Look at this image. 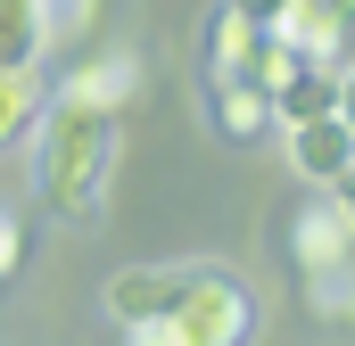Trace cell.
Returning <instances> with one entry per match:
<instances>
[{
	"label": "cell",
	"instance_id": "6da1fadb",
	"mask_svg": "<svg viewBox=\"0 0 355 346\" xmlns=\"http://www.w3.org/2000/svg\"><path fill=\"white\" fill-rule=\"evenodd\" d=\"M107 165H116V124L50 99L42 124H33V190H42V206L58 223H91L99 190H107Z\"/></svg>",
	"mask_w": 355,
	"mask_h": 346
},
{
	"label": "cell",
	"instance_id": "7a4b0ae2",
	"mask_svg": "<svg viewBox=\"0 0 355 346\" xmlns=\"http://www.w3.org/2000/svg\"><path fill=\"white\" fill-rule=\"evenodd\" d=\"M124 338L132 346H240V338H257V297H248L232 272L190 264L174 313H166V322H141V330H124Z\"/></svg>",
	"mask_w": 355,
	"mask_h": 346
},
{
	"label": "cell",
	"instance_id": "3957f363",
	"mask_svg": "<svg viewBox=\"0 0 355 346\" xmlns=\"http://www.w3.org/2000/svg\"><path fill=\"white\" fill-rule=\"evenodd\" d=\"M141 91H149L141 50H99V58H83L75 75H58L50 99H58V107H83V116H107V124H124V116L141 107Z\"/></svg>",
	"mask_w": 355,
	"mask_h": 346
},
{
	"label": "cell",
	"instance_id": "277c9868",
	"mask_svg": "<svg viewBox=\"0 0 355 346\" xmlns=\"http://www.w3.org/2000/svg\"><path fill=\"white\" fill-rule=\"evenodd\" d=\"M281 149H289V173L314 181V190H331V181H347V173H355V132L339 124V107L281 124Z\"/></svg>",
	"mask_w": 355,
	"mask_h": 346
},
{
	"label": "cell",
	"instance_id": "5b68a950",
	"mask_svg": "<svg viewBox=\"0 0 355 346\" xmlns=\"http://www.w3.org/2000/svg\"><path fill=\"white\" fill-rule=\"evenodd\" d=\"M355 25V0H281L272 17V42H289L297 58H339Z\"/></svg>",
	"mask_w": 355,
	"mask_h": 346
},
{
	"label": "cell",
	"instance_id": "8992f818",
	"mask_svg": "<svg viewBox=\"0 0 355 346\" xmlns=\"http://www.w3.org/2000/svg\"><path fill=\"white\" fill-rule=\"evenodd\" d=\"M182 280H190V264H141V272H116V280H107V313H116L124 330L166 322L174 297H182Z\"/></svg>",
	"mask_w": 355,
	"mask_h": 346
},
{
	"label": "cell",
	"instance_id": "52a82bcc",
	"mask_svg": "<svg viewBox=\"0 0 355 346\" xmlns=\"http://www.w3.org/2000/svg\"><path fill=\"white\" fill-rule=\"evenodd\" d=\"M207 116H215V132L232 140V149H257L265 132H281V116H272V99H265V83H207Z\"/></svg>",
	"mask_w": 355,
	"mask_h": 346
},
{
	"label": "cell",
	"instance_id": "ba28073f",
	"mask_svg": "<svg viewBox=\"0 0 355 346\" xmlns=\"http://www.w3.org/2000/svg\"><path fill=\"white\" fill-rule=\"evenodd\" d=\"M289 256H297V272H322V264H347L355 256V231H347V215H339V198L297 206V223H289Z\"/></svg>",
	"mask_w": 355,
	"mask_h": 346
},
{
	"label": "cell",
	"instance_id": "9c48e42d",
	"mask_svg": "<svg viewBox=\"0 0 355 346\" xmlns=\"http://www.w3.org/2000/svg\"><path fill=\"white\" fill-rule=\"evenodd\" d=\"M265 42H272V25L240 17V8H223V17L207 25V83H240V75H257Z\"/></svg>",
	"mask_w": 355,
	"mask_h": 346
},
{
	"label": "cell",
	"instance_id": "30bf717a",
	"mask_svg": "<svg viewBox=\"0 0 355 346\" xmlns=\"http://www.w3.org/2000/svg\"><path fill=\"white\" fill-rule=\"evenodd\" d=\"M42 107H50V75H42L33 58H25V66H0V157H8L17 140H33Z\"/></svg>",
	"mask_w": 355,
	"mask_h": 346
},
{
	"label": "cell",
	"instance_id": "8fae6325",
	"mask_svg": "<svg viewBox=\"0 0 355 346\" xmlns=\"http://www.w3.org/2000/svg\"><path fill=\"white\" fill-rule=\"evenodd\" d=\"M50 33H42V0H0V66H25L42 58Z\"/></svg>",
	"mask_w": 355,
	"mask_h": 346
},
{
	"label": "cell",
	"instance_id": "7c38bea8",
	"mask_svg": "<svg viewBox=\"0 0 355 346\" xmlns=\"http://www.w3.org/2000/svg\"><path fill=\"white\" fill-rule=\"evenodd\" d=\"M91 25H99V0H42V33H50V50H75Z\"/></svg>",
	"mask_w": 355,
	"mask_h": 346
},
{
	"label": "cell",
	"instance_id": "4fadbf2b",
	"mask_svg": "<svg viewBox=\"0 0 355 346\" xmlns=\"http://www.w3.org/2000/svg\"><path fill=\"white\" fill-rule=\"evenodd\" d=\"M17 264H25V223H17V215L0 206V280H8Z\"/></svg>",
	"mask_w": 355,
	"mask_h": 346
},
{
	"label": "cell",
	"instance_id": "5bb4252c",
	"mask_svg": "<svg viewBox=\"0 0 355 346\" xmlns=\"http://www.w3.org/2000/svg\"><path fill=\"white\" fill-rule=\"evenodd\" d=\"M223 8H240V17H257V25H272V17H281V0H223Z\"/></svg>",
	"mask_w": 355,
	"mask_h": 346
},
{
	"label": "cell",
	"instance_id": "9a60e30c",
	"mask_svg": "<svg viewBox=\"0 0 355 346\" xmlns=\"http://www.w3.org/2000/svg\"><path fill=\"white\" fill-rule=\"evenodd\" d=\"M339 124H347V132H355V66H347V75H339Z\"/></svg>",
	"mask_w": 355,
	"mask_h": 346
},
{
	"label": "cell",
	"instance_id": "2e32d148",
	"mask_svg": "<svg viewBox=\"0 0 355 346\" xmlns=\"http://www.w3.org/2000/svg\"><path fill=\"white\" fill-rule=\"evenodd\" d=\"M331 198H339V215H347V231H355V173H347V181H331Z\"/></svg>",
	"mask_w": 355,
	"mask_h": 346
},
{
	"label": "cell",
	"instance_id": "e0dca14e",
	"mask_svg": "<svg viewBox=\"0 0 355 346\" xmlns=\"http://www.w3.org/2000/svg\"><path fill=\"white\" fill-rule=\"evenodd\" d=\"M339 322H347V330H355V272H347V305H339Z\"/></svg>",
	"mask_w": 355,
	"mask_h": 346
}]
</instances>
